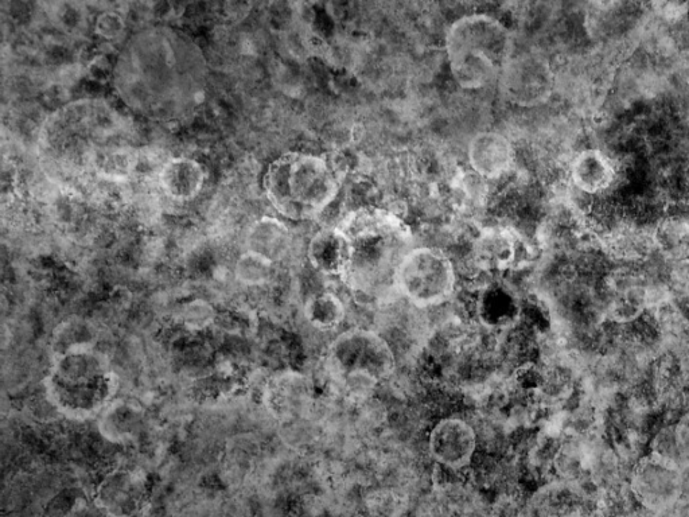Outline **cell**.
<instances>
[{
    "label": "cell",
    "mask_w": 689,
    "mask_h": 517,
    "mask_svg": "<svg viewBox=\"0 0 689 517\" xmlns=\"http://www.w3.org/2000/svg\"><path fill=\"white\" fill-rule=\"evenodd\" d=\"M657 250L668 259L684 260L689 256V223L683 219L661 221L653 235Z\"/></svg>",
    "instance_id": "cell-21"
},
{
    "label": "cell",
    "mask_w": 689,
    "mask_h": 517,
    "mask_svg": "<svg viewBox=\"0 0 689 517\" xmlns=\"http://www.w3.org/2000/svg\"><path fill=\"white\" fill-rule=\"evenodd\" d=\"M248 251L256 252L276 262L287 254L291 246V233L287 225L274 217H262L249 228Z\"/></svg>",
    "instance_id": "cell-17"
},
{
    "label": "cell",
    "mask_w": 689,
    "mask_h": 517,
    "mask_svg": "<svg viewBox=\"0 0 689 517\" xmlns=\"http://www.w3.org/2000/svg\"><path fill=\"white\" fill-rule=\"evenodd\" d=\"M216 309L204 299H194L179 310V320L189 330H204L216 321Z\"/></svg>",
    "instance_id": "cell-24"
},
{
    "label": "cell",
    "mask_w": 689,
    "mask_h": 517,
    "mask_svg": "<svg viewBox=\"0 0 689 517\" xmlns=\"http://www.w3.org/2000/svg\"><path fill=\"white\" fill-rule=\"evenodd\" d=\"M140 418L134 408L116 404L107 407L101 419V433L114 442H123L134 437L139 429Z\"/></svg>",
    "instance_id": "cell-22"
},
{
    "label": "cell",
    "mask_w": 689,
    "mask_h": 517,
    "mask_svg": "<svg viewBox=\"0 0 689 517\" xmlns=\"http://www.w3.org/2000/svg\"><path fill=\"white\" fill-rule=\"evenodd\" d=\"M477 446L476 430L461 418L442 419L428 438L431 457L441 468L451 472L469 468Z\"/></svg>",
    "instance_id": "cell-9"
},
{
    "label": "cell",
    "mask_w": 689,
    "mask_h": 517,
    "mask_svg": "<svg viewBox=\"0 0 689 517\" xmlns=\"http://www.w3.org/2000/svg\"><path fill=\"white\" fill-rule=\"evenodd\" d=\"M486 517H539L533 511L529 500L520 496H500L489 505Z\"/></svg>",
    "instance_id": "cell-25"
},
{
    "label": "cell",
    "mask_w": 689,
    "mask_h": 517,
    "mask_svg": "<svg viewBox=\"0 0 689 517\" xmlns=\"http://www.w3.org/2000/svg\"><path fill=\"white\" fill-rule=\"evenodd\" d=\"M614 165L599 150H585L576 155L571 165V180L585 194H603L613 185Z\"/></svg>",
    "instance_id": "cell-15"
},
{
    "label": "cell",
    "mask_w": 689,
    "mask_h": 517,
    "mask_svg": "<svg viewBox=\"0 0 689 517\" xmlns=\"http://www.w3.org/2000/svg\"><path fill=\"white\" fill-rule=\"evenodd\" d=\"M330 375L354 399L372 394L392 376L396 355L383 334L368 329H352L340 334L328 352Z\"/></svg>",
    "instance_id": "cell-5"
},
{
    "label": "cell",
    "mask_w": 689,
    "mask_h": 517,
    "mask_svg": "<svg viewBox=\"0 0 689 517\" xmlns=\"http://www.w3.org/2000/svg\"><path fill=\"white\" fill-rule=\"evenodd\" d=\"M275 263L266 256L247 251L237 259L235 278L241 285L256 287L271 281Z\"/></svg>",
    "instance_id": "cell-23"
},
{
    "label": "cell",
    "mask_w": 689,
    "mask_h": 517,
    "mask_svg": "<svg viewBox=\"0 0 689 517\" xmlns=\"http://www.w3.org/2000/svg\"><path fill=\"white\" fill-rule=\"evenodd\" d=\"M521 313L523 307L519 298L509 287L501 283H490L478 294L477 314L486 328H509L519 321Z\"/></svg>",
    "instance_id": "cell-13"
},
{
    "label": "cell",
    "mask_w": 689,
    "mask_h": 517,
    "mask_svg": "<svg viewBox=\"0 0 689 517\" xmlns=\"http://www.w3.org/2000/svg\"><path fill=\"white\" fill-rule=\"evenodd\" d=\"M307 258L315 270L342 277L350 260V241L340 227L323 228L311 237Z\"/></svg>",
    "instance_id": "cell-12"
},
{
    "label": "cell",
    "mask_w": 689,
    "mask_h": 517,
    "mask_svg": "<svg viewBox=\"0 0 689 517\" xmlns=\"http://www.w3.org/2000/svg\"><path fill=\"white\" fill-rule=\"evenodd\" d=\"M675 283L689 301V263H681L673 274Z\"/></svg>",
    "instance_id": "cell-27"
},
{
    "label": "cell",
    "mask_w": 689,
    "mask_h": 517,
    "mask_svg": "<svg viewBox=\"0 0 689 517\" xmlns=\"http://www.w3.org/2000/svg\"><path fill=\"white\" fill-rule=\"evenodd\" d=\"M474 258L488 271H505L519 260L521 240L511 229L489 227L474 241Z\"/></svg>",
    "instance_id": "cell-11"
},
{
    "label": "cell",
    "mask_w": 689,
    "mask_h": 517,
    "mask_svg": "<svg viewBox=\"0 0 689 517\" xmlns=\"http://www.w3.org/2000/svg\"><path fill=\"white\" fill-rule=\"evenodd\" d=\"M116 391L108 360L92 345L58 353L48 379V394L58 410L70 417H88L105 406Z\"/></svg>",
    "instance_id": "cell-4"
},
{
    "label": "cell",
    "mask_w": 689,
    "mask_h": 517,
    "mask_svg": "<svg viewBox=\"0 0 689 517\" xmlns=\"http://www.w3.org/2000/svg\"><path fill=\"white\" fill-rule=\"evenodd\" d=\"M508 27L485 14L466 15L450 26L446 54L450 72L462 88L482 89L498 81L512 58Z\"/></svg>",
    "instance_id": "cell-3"
},
{
    "label": "cell",
    "mask_w": 689,
    "mask_h": 517,
    "mask_svg": "<svg viewBox=\"0 0 689 517\" xmlns=\"http://www.w3.org/2000/svg\"><path fill=\"white\" fill-rule=\"evenodd\" d=\"M338 227L350 241V260L342 275L349 289L369 301H385L399 294L397 271L414 248L410 227L379 208L358 209Z\"/></svg>",
    "instance_id": "cell-1"
},
{
    "label": "cell",
    "mask_w": 689,
    "mask_h": 517,
    "mask_svg": "<svg viewBox=\"0 0 689 517\" xmlns=\"http://www.w3.org/2000/svg\"><path fill=\"white\" fill-rule=\"evenodd\" d=\"M159 184L166 196L175 201L193 200L205 184V170L190 158H174L163 163Z\"/></svg>",
    "instance_id": "cell-14"
},
{
    "label": "cell",
    "mask_w": 689,
    "mask_h": 517,
    "mask_svg": "<svg viewBox=\"0 0 689 517\" xmlns=\"http://www.w3.org/2000/svg\"><path fill=\"white\" fill-rule=\"evenodd\" d=\"M101 499L105 508L112 512H124L134 508L140 496V480L134 473H112L101 489Z\"/></svg>",
    "instance_id": "cell-18"
},
{
    "label": "cell",
    "mask_w": 689,
    "mask_h": 517,
    "mask_svg": "<svg viewBox=\"0 0 689 517\" xmlns=\"http://www.w3.org/2000/svg\"><path fill=\"white\" fill-rule=\"evenodd\" d=\"M455 286L453 262L435 248H412L397 271V291L416 309L443 305L453 297Z\"/></svg>",
    "instance_id": "cell-6"
},
{
    "label": "cell",
    "mask_w": 689,
    "mask_h": 517,
    "mask_svg": "<svg viewBox=\"0 0 689 517\" xmlns=\"http://www.w3.org/2000/svg\"><path fill=\"white\" fill-rule=\"evenodd\" d=\"M139 154L131 149H108L100 151L93 159L99 176L112 182H126L138 169Z\"/></svg>",
    "instance_id": "cell-20"
},
{
    "label": "cell",
    "mask_w": 689,
    "mask_h": 517,
    "mask_svg": "<svg viewBox=\"0 0 689 517\" xmlns=\"http://www.w3.org/2000/svg\"><path fill=\"white\" fill-rule=\"evenodd\" d=\"M264 192L276 212L294 221L317 219L334 200L338 178L325 158L288 153L268 166Z\"/></svg>",
    "instance_id": "cell-2"
},
{
    "label": "cell",
    "mask_w": 689,
    "mask_h": 517,
    "mask_svg": "<svg viewBox=\"0 0 689 517\" xmlns=\"http://www.w3.org/2000/svg\"><path fill=\"white\" fill-rule=\"evenodd\" d=\"M489 505L473 485L443 481L418 501L414 517H486Z\"/></svg>",
    "instance_id": "cell-8"
},
{
    "label": "cell",
    "mask_w": 689,
    "mask_h": 517,
    "mask_svg": "<svg viewBox=\"0 0 689 517\" xmlns=\"http://www.w3.org/2000/svg\"><path fill=\"white\" fill-rule=\"evenodd\" d=\"M271 399L279 415L297 417L309 410L313 402V387L305 376L284 373L272 386Z\"/></svg>",
    "instance_id": "cell-16"
},
{
    "label": "cell",
    "mask_w": 689,
    "mask_h": 517,
    "mask_svg": "<svg viewBox=\"0 0 689 517\" xmlns=\"http://www.w3.org/2000/svg\"><path fill=\"white\" fill-rule=\"evenodd\" d=\"M97 29H99L101 36H118L123 29L122 18L115 14H105L103 17H100L99 22H97Z\"/></svg>",
    "instance_id": "cell-26"
},
{
    "label": "cell",
    "mask_w": 689,
    "mask_h": 517,
    "mask_svg": "<svg viewBox=\"0 0 689 517\" xmlns=\"http://www.w3.org/2000/svg\"><path fill=\"white\" fill-rule=\"evenodd\" d=\"M505 99L517 107L540 106L550 99L555 77L550 64L537 54L512 56L498 77Z\"/></svg>",
    "instance_id": "cell-7"
},
{
    "label": "cell",
    "mask_w": 689,
    "mask_h": 517,
    "mask_svg": "<svg viewBox=\"0 0 689 517\" xmlns=\"http://www.w3.org/2000/svg\"><path fill=\"white\" fill-rule=\"evenodd\" d=\"M467 158L471 169L478 176L493 180L512 169L516 153L512 142L505 135L496 131H484L478 132L471 139Z\"/></svg>",
    "instance_id": "cell-10"
},
{
    "label": "cell",
    "mask_w": 689,
    "mask_h": 517,
    "mask_svg": "<svg viewBox=\"0 0 689 517\" xmlns=\"http://www.w3.org/2000/svg\"><path fill=\"white\" fill-rule=\"evenodd\" d=\"M345 305L329 291L311 295L305 303V317L318 330H333L344 322Z\"/></svg>",
    "instance_id": "cell-19"
}]
</instances>
